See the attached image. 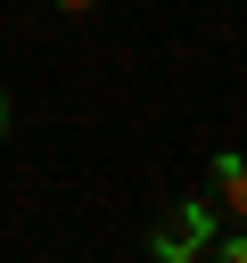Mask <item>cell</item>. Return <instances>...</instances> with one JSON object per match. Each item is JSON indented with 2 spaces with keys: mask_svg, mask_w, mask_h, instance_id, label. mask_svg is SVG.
Instances as JSON below:
<instances>
[{
  "mask_svg": "<svg viewBox=\"0 0 247 263\" xmlns=\"http://www.w3.org/2000/svg\"><path fill=\"white\" fill-rule=\"evenodd\" d=\"M206 181H214V205H222V222H247V156H214L206 164Z\"/></svg>",
  "mask_w": 247,
  "mask_h": 263,
  "instance_id": "obj_2",
  "label": "cell"
},
{
  "mask_svg": "<svg viewBox=\"0 0 247 263\" xmlns=\"http://www.w3.org/2000/svg\"><path fill=\"white\" fill-rule=\"evenodd\" d=\"M0 140H8V99H0Z\"/></svg>",
  "mask_w": 247,
  "mask_h": 263,
  "instance_id": "obj_4",
  "label": "cell"
},
{
  "mask_svg": "<svg viewBox=\"0 0 247 263\" xmlns=\"http://www.w3.org/2000/svg\"><path fill=\"white\" fill-rule=\"evenodd\" d=\"M58 8H99V0H58Z\"/></svg>",
  "mask_w": 247,
  "mask_h": 263,
  "instance_id": "obj_3",
  "label": "cell"
},
{
  "mask_svg": "<svg viewBox=\"0 0 247 263\" xmlns=\"http://www.w3.org/2000/svg\"><path fill=\"white\" fill-rule=\"evenodd\" d=\"M214 238H222V205H214V189H206V197H181V205L156 222L148 255H156V263H198Z\"/></svg>",
  "mask_w": 247,
  "mask_h": 263,
  "instance_id": "obj_1",
  "label": "cell"
}]
</instances>
